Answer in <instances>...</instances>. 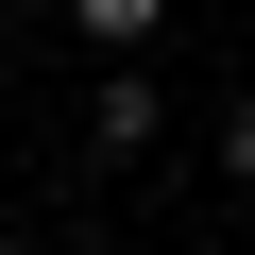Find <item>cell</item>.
<instances>
[{"label":"cell","instance_id":"obj_1","mask_svg":"<svg viewBox=\"0 0 255 255\" xmlns=\"http://www.w3.org/2000/svg\"><path fill=\"white\" fill-rule=\"evenodd\" d=\"M153 136H170V85H153V51H102V85H85V153H102V170H136Z\"/></svg>","mask_w":255,"mask_h":255},{"label":"cell","instance_id":"obj_2","mask_svg":"<svg viewBox=\"0 0 255 255\" xmlns=\"http://www.w3.org/2000/svg\"><path fill=\"white\" fill-rule=\"evenodd\" d=\"M68 34H85V51H153V34H170V0H68Z\"/></svg>","mask_w":255,"mask_h":255},{"label":"cell","instance_id":"obj_3","mask_svg":"<svg viewBox=\"0 0 255 255\" xmlns=\"http://www.w3.org/2000/svg\"><path fill=\"white\" fill-rule=\"evenodd\" d=\"M221 170H238V187H255V85H238V102H221Z\"/></svg>","mask_w":255,"mask_h":255}]
</instances>
